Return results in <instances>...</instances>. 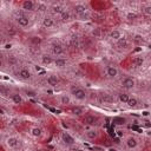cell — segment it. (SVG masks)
Here are the masks:
<instances>
[{
    "mask_svg": "<svg viewBox=\"0 0 151 151\" xmlns=\"http://www.w3.org/2000/svg\"><path fill=\"white\" fill-rule=\"evenodd\" d=\"M71 94L77 100H85L86 97H87L86 91L84 89H82V87H72L71 89Z\"/></svg>",
    "mask_w": 151,
    "mask_h": 151,
    "instance_id": "6da1fadb",
    "label": "cell"
},
{
    "mask_svg": "<svg viewBox=\"0 0 151 151\" xmlns=\"http://www.w3.org/2000/svg\"><path fill=\"white\" fill-rule=\"evenodd\" d=\"M122 86L125 90H132L136 86V80L133 78H131V77H125L122 80Z\"/></svg>",
    "mask_w": 151,
    "mask_h": 151,
    "instance_id": "7a4b0ae2",
    "label": "cell"
},
{
    "mask_svg": "<svg viewBox=\"0 0 151 151\" xmlns=\"http://www.w3.org/2000/svg\"><path fill=\"white\" fill-rule=\"evenodd\" d=\"M105 74H106V77H108V78H110V79H115V78H117V77H118L119 71H118V69H117L116 66H108V67H106V70H105Z\"/></svg>",
    "mask_w": 151,
    "mask_h": 151,
    "instance_id": "3957f363",
    "label": "cell"
},
{
    "mask_svg": "<svg viewBox=\"0 0 151 151\" xmlns=\"http://www.w3.org/2000/svg\"><path fill=\"white\" fill-rule=\"evenodd\" d=\"M62 140H63V143L65 144V145H74V143H76V139L69 133V132H62Z\"/></svg>",
    "mask_w": 151,
    "mask_h": 151,
    "instance_id": "277c9868",
    "label": "cell"
},
{
    "mask_svg": "<svg viewBox=\"0 0 151 151\" xmlns=\"http://www.w3.org/2000/svg\"><path fill=\"white\" fill-rule=\"evenodd\" d=\"M125 146L128 147V149H136L137 147V145H138V140H137V138L136 137H133V136H128L126 138H125Z\"/></svg>",
    "mask_w": 151,
    "mask_h": 151,
    "instance_id": "5b68a950",
    "label": "cell"
},
{
    "mask_svg": "<svg viewBox=\"0 0 151 151\" xmlns=\"http://www.w3.org/2000/svg\"><path fill=\"white\" fill-rule=\"evenodd\" d=\"M5 143H6V145H7L9 147L16 149V147H18V146H19V144H20V140H19L17 137H13V136H11V137H7V138H6Z\"/></svg>",
    "mask_w": 151,
    "mask_h": 151,
    "instance_id": "8992f818",
    "label": "cell"
},
{
    "mask_svg": "<svg viewBox=\"0 0 151 151\" xmlns=\"http://www.w3.org/2000/svg\"><path fill=\"white\" fill-rule=\"evenodd\" d=\"M18 77L20 78V79H23V80H30L31 78H32V73H31V71L28 70V69H21V70H19V72H18Z\"/></svg>",
    "mask_w": 151,
    "mask_h": 151,
    "instance_id": "52a82bcc",
    "label": "cell"
},
{
    "mask_svg": "<svg viewBox=\"0 0 151 151\" xmlns=\"http://www.w3.org/2000/svg\"><path fill=\"white\" fill-rule=\"evenodd\" d=\"M21 7L25 11H34L35 10V3L32 1V0H25V1H23V4H21Z\"/></svg>",
    "mask_w": 151,
    "mask_h": 151,
    "instance_id": "ba28073f",
    "label": "cell"
},
{
    "mask_svg": "<svg viewBox=\"0 0 151 151\" xmlns=\"http://www.w3.org/2000/svg\"><path fill=\"white\" fill-rule=\"evenodd\" d=\"M73 10H74L76 14H78V16H82V14H84V13L87 12V7H86L85 4H76L74 7H73Z\"/></svg>",
    "mask_w": 151,
    "mask_h": 151,
    "instance_id": "9c48e42d",
    "label": "cell"
},
{
    "mask_svg": "<svg viewBox=\"0 0 151 151\" xmlns=\"http://www.w3.org/2000/svg\"><path fill=\"white\" fill-rule=\"evenodd\" d=\"M52 52L56 56H63L65 53V50L60 44H53L52 45Z\"/></svg>",
    "mask_w": 151,
    "mask_h": 151,
    "instance_id": "30bf717a",
    "label": "cell"
},
{
    "mask_svg": "<svg viewBox=\"0 0 151 151\" xmlns=\"http://www.w3.org/2000/svg\"><path fill=\"white\" fill-rule=\"evenodd\" d=\"M84 122H85V124H87V125L96 126V125L98 124V117H96V116H93V115H89V116L85 117Z\"/></svg>",
    "mask_w": 151,
    "mask_h": 151,
    "instance_id": "8fae6325",
    "label": "cell"
},
{
    "mask_svg": "<svg viewBox=\"0 0 151 151\" xmlns=\"http://www.w3.org/2000/svg\"><path fill=\"white\" fill-rule=\"evenodd\" d=\"M17 23L20 27H27L30 25V19L26 16H19L17 18Z\"/></svg>",
    "mask_w": 151,
    "mask_h": 151,
    "instance_id": "7c38bea8",
    "label": "cell"
},
{
    "mask_svg": "<svg viewBox=\"0 0 151 151\" xmlns=\"http://www.w3.org/2000/svg\"><path fill=\"white\" fill-rule=\"evenodd\" d=\"M43 26L45 28H52L55 26V20L51 17H44L43 18Z\"/></svg>",
    "mask_w": 151,
    "mask_h": 151,
    "instance_id": "4fadbf2b",
    "label": "cell"
},
{
    "mask_svg": "<svg viewBox=\"0 0 151 151\" xmlns=\"http://www.w3.org/2000/svg\"><path fill=\"white\" fill-rule=\"evenodd\" d=\"M47 84L50 86H52V87H56L59 84V78L56 74H50L47 77Z\"/></svg>",
    "mask_w": 151,
    "mask_h": 151,
    "instance_id": "5bb4252c",
    "label": "cell"
},
{
    "mask_svg": "<svg viewBox=\"0 0 151 151\" xmlns=\"http://www.w3.org/2000/svg\"><path fill=\"white\" fill-rule=\"evenodd\" d=\"M41 135H43L41 128H39V126H33V128H31V136H32V137L39 138V137H41Z\"/></svg>",
    "mask_w": 151,
    "mask_h": 151,
    "instance_id": "9a60e30c",
    "label": "cell"
},
{
    "mask_svg": "<svg viewBox=\"0 0 151 151\" xmlns=\"http://www.w3.org/2000/svg\"><path fill=\"white\" fill-rule=\"evenodd\" d=\"M110 39H112V40H115V41H118L121 38H122V33H121V31H118V30H113V31H111L110 32Z\"/></svg>",
    "mask_w": 151,
    "mask_h": 151,
    "instance_id": "2e32d148",
    "label": "cell"
},
{
    "mask_svg": "<svg viewBox=\"0 0 151 151\" xmlns=\"http://www.w3.org/2000/svg\"><path fill=\"white\" fill-rule=\"evenodd\" d=\"M59 100H60L62 105H70L71 104V97L69 94H62Z\"/></svg>",
    "mask_w": 151,
    "mask_h": 151,
    "instance_id": "e0dca14e",
    "label": "cell"
},
{
    "mask_svg": "<svg viewBox=\"0 0 151 151\" xmlns=\"http://www.w3.org/2000/svg\"><path fill=\"white\" fill-rule=\"evenodd\" d=\"M86 137L89 138V139H96L97 137H98V130H96V129H91V130H87L86 131Z\"/></svg>",
    "mask_w": 151,
    "mask_h": 151,
    "instance_id": "ac0fdd59",
    "label": "cell"
},
{
    "mask_svg": "<svg viewBox=\"0 0 151 151\" xmlns=\"http://www.w3.org/2000/svg\"><path fill=\"white\" fill-rule=\"evenodd\" d=\"M11 99H12V102H13L14 104H18V105L23 103V97H21L20 93H13V94L11 96Z\"/></svg>",
    "mask_w": 151,
    "mask_h": 151,
    "instance_id": "d6986e66",
    "label": "cell"
},
{
    "mask_svg": "<svg viewBox=\"0 0 151 151\" xmlns=\"http://www.w3.org/2000/svg\"><path fill=\"white\" fill-rule=\"evenodd\" d=\"M66 64H67V60L64 59V58H58V59L55 60V65H56L58 69H64V67L66 66Z\"/></svg>",
    "mask_w": 151,
    "mask_h": 151,
    "instance_id": "ffe728a7",
    "label": "cell"
},
{
    "mask_svg": "<svg viewBox=\"0 0 151 151\" xmlns=\"http://www.w3.org/2000/svg\"><path fill=\"white\" fill-rule=\"evenodd\" d=\"M129 99H130V96H129L128 93L122 92V93H119V94H118V100H119L121 103H123V104H128Z\"/></svg>",
    "mask_w": 151,
    "mask_h": 151,
    "instance_id": "44dd1931",
    "label": "cell"
},
{
    "mask_svg": "<svg viewBox=\"0 0 151 151\" xmlns=\"http://www.w3.org/2000/svg\"><path fill=\"white\" fill-rule=\"evenodd\" d=\"M51 10H52V13H53V14H59V16L65 11L60 5H53V6L51 7Z\"/></svg>",
    "mask_w": 151,
    "mask_h": 151,
    "instance_id": "7402d4cb",
    "label": "cell"
},
{
    "mask_svg": "<svg viewBox=\"0 0 151 151\" xmlns=\"http://www.w3.org/2000/svg\"><path fill=\"white\" fill-rule=\"evenodd\" d=\"M41 63L44 64V65H50V64H52L53 63V59H52V57L51 56H43L41 57Z\"/></svg>",
    "mask_w": 151,
    "mask_h": 151,
    "instance_id": "603a6c76",
    "label": "cell"
},
{
    "mask_svg": "<svg viewBox=\"0 0 151 151\" xmlns=\"http://www.w3.org/2000/svg\"><path fill=\"white\" fill-rule=\"evenodd\" d=\"M117 45L119 46V47H123V48H125V47H128V45H129V41H128V39L125 38V37H122L118 41H117Z\"/></svg>",
    "mask_w": 151,
    "mask_h": 151,
    "instance_id": "cb8c5ba5",
    "label": "cell"
},
{
    "mask_svg": "<svg viewBox=\"0 0 151 151\" xmlns=\"http://www.w3.org/2000/svg\"><path fill=\"white\" fill-rule=\"evenodd\" d=\"M60 19H62V21H69L70 19H71V14H70V12L69 11H64L62 14H60Z\"/></svg>",
    "mask_w": 151,
    "mask_h": 151,
    "instance_id": "d4e9b609",
    "label": "cell"
},
{
    "mask_svg": "<svg viewBox=\"0 0 151 151\" xmlns=\"http://www.w3.org/2000/svg\"><path fill=\"white\" fill-rule=\"evenodd\" d=\"M137 104H138L137 98H135V97H130L129 102H128V105H129L130 108H136V106H137Z\"/></svg>",
    "mask_w": 151,
    "mask_h": 151,
    "instance_id": "484cf974",
    "label": "cell"
},
{
    "mask_svg": "<svg viewBox=\"0 0 151 151\" xmlns=\"http://www.w3.org/2000/svg\"><path fill=\"white\" fill-rule=\"evenodd\" d=\"M7 63H9V65H10V66H14V65L18 63V59H17L14 56H9V58H7Z\"/></svg>",
    "mask_w": 151,
    "mask_h": 151,
    "instance_id": "4316f807",
    "label": "cell"
},
{
    "mask_svg": "<svg viewBox=\"0 0 151 151\" xmlns=\"http://www.w3.org/2000/svg\"><path fill=\"white\" fill-rule=\"evenodd\" d=\"M72 112H73V115H76V116H80V115L84 113V109L80 108V106H76V108H73Z\"/></svg>",
    "mask_w": 151,
    "mask_h": 151,
    "instance_id": "83f0119b",
    "label": "cell"
},
{
    "mask_svg": "<svg viewBox=\"0 0 151 151\" xmlns=\"http://www.w3.org/2000/svg\"><path fill=\"white\" fill-rule=\"evenodd\" d=\"M133 63H135V65L136 66H142L143 64H144V58L143 57H136L135 58V60H133Z\"/></svg>",
    "mask_w": 151,
    "mask_h": 151,
    "instance_id": "f1b7e54d",
    "label": "cell"
},
{
    "mask_svg": "<svg viewBox=\"0 0 151 151\" xmlns=\"http://www.w3.org/2000/svg\"><path fill=\"white\" fill-rule=\"evenodd\" d=\"M137 18V14L135 13V12H128L126 13V19H129V20H135Z\"/></svg>",
    "mask_w": 151,
    "mask_h": 151,
    "instance_id": "f546056e",
    "label": "cell"
},
{
    "mask_svg": "<svg viewBox=\"0 0 151 151\" xmlns=\"http://www.w3.org/2000/svg\"><path fill=\"white\" fill-rule=\"evenodd\" d=\"M143 11H144V14H145V16H147V17H151V5H147V6H145Z\"/></svg>",
    "mask_w": 151,
    "mask_h": 151,
    "instance_id": "4dcf8cb0",
    "label": "cell"
},
{
    "mask_svg": "<svg viewBox=\"0 0 151 151\" xmlns=\"http://www.w3.org/2000/svg\"><path fill=\"white\" fill-rule=\"evenodd\" d=\"M125 119L124 118H113V123L118 124V125H122V124H125Z\"/></svg>",
    "mask_w": 151,
    "mask_h": 151,
    "instance_id": "1f68e13d",
    "label": "cell"
},
{
    "mask_svg": "<svg viewBox=\"0 0 151 151\" xmlns=\"http://www.w3.org/2000/svg\"><path fill=\"white\" fill-rule=\"evenodd\" d=\"M71 44L73 45V47H78L79 46V41H78L77 37H72L71 38Z\"/></svg>",
    "mask_w": 151,
    "mask_h": 151,
    "instance_id": "d6a6232c",
    "label": "cell"
},
{
    "mask_svg": "<svg viewBox=\"0 0 151 151\" xmlns=\"http://www.w3.org/2000/svg\"><path fill=\"white\" fill-rule=\"evenodd\" d=\"M38 10H39L40 12H44V11L47 10V6H46L45 4H38Z\"/></svg>",
    "mask_w": 151,
    "mask_h": 151,
    "instance_id": "836d02e7",
    "label": "cell"
},
{
    "mask_svg": "<svg viewBox=\"0 0 151 151\" xmlns=\"http://www.w3.org/2000/svg\"><path fill=\"white\" fill-rule=\"evenodd\" d=\"M103 100H104V102H112V98L109 96V94H103Z\"/></svg>",
    "mask_w": 151,
    "mask_h": 151,
    "instance_id": "e575fe53",
    "label": "cell"
},
{
    "mask_svg": "<svg viewBox=\"0 0 151 151\" xmlns=\"http://www.w3.org/2000/svg\"><path fill=\"white\" fill-rule=\"evenodd\" d=\"M32 41H33L34 44H40V43H41V38H40V37H33V38H32Z\"/></svg>",
    "mask_w": 151,
    "mask_h": 151,
    "instance_id": "d590c367",
    "label": "cell"
},
{
    "mask_svg": "<svg viewBox=\"0 0 151 151\" xmlns=\"http://www.w3.org/2000/svg\"><path fill=\"white\" fill-rule=\"evenodd\" d=\"M26 94H27V97H35L37 96V93L34 91H30V90H26Z\"/></svg>",
    "mask_w": 151,
    "mask_h": 151,
    "instance_id": "8d00e7d4",
    "label": "cell"
},
{
    "mask_svg": "<svg viewBox=\"0 0 151 151\" xmlns=\"http://www.w3.org/2000/svg\"><path fill=\"white\" fill-rule=\"evenodd\" d=\"M80 18H82V20H87L89 18H90V14L86 12V13H84V14H82V16H79Z\"/></svg>",
    "mask_w": 151,
    "mask_h": 151,
    "instance_id": "74e56055",
    "label": "cell"
},
{
    "mask_svg": "<svg viewBox=\"0 0 151 151\" xmlns=\"http://www.w3.org/2000/svg\"><path fill=\"white\" fill-rule=\"evenodd\" d=\"M92 34H93L94 37H99V35H100V31H99L98 28H94V30L92 31Z\"/></svg>",
    "mask_w": 151,
    "mask_h": 151,
    "instance_id": "f35d334b",
    "label": "cell"
},
{
    "mask_svg": "<svg viewBox=\"0 0 151 151\" xmlns=\"http://www.w3.org/2000/svg\"><path fill=\"white\" fill-rule=\"evenodd\" d=\"M11 47H12V45H11V44H6V45L4 46V48H5V50H9V48H11Z\"/></svg>",
    "mask_w": 151,
    "mask_h": 151,
    "instance_id": "ab89813d",
    "label": "cell"
},
{
    "mask_svg": "<svg viewBox=\"0 0 151 151\" xmlns=\"http://www.w3.org/2000/svg\"><path fill=\"white\" fill-rule=\"evenodd\" d=\"M73 151H86L85 149H82V147H77V149H74Z\"/></svg>",
    "mask_w": 151,
    "mask_h": 151,
    "instance_id": "60d3db41",
    "label": "cell"
},
{
    "mask_svg": "<svg viewBox=\"0 0 151 151\" xmlns=\"http://www.w3.org/2000/svg\"><path fill=\"white\" fill-rule=\"evenodd\" d=\"M35 70H37V71H40V70H41V69H40V67H39V66H38V65H37V66H35Z\"/></svg>",
    "mask_w": 151,
    "mask_h": 151,
    "instance_id": "b9f144b4",
    "label": "cell"
},
{
    "mask_svg": "<svg viewBox=\"0 0 151 151\" xmlns=\"http://www.w3.org/2000/svg\"><path fill=\"white\" fill-rule=\"evenodd\" d=\"M143 115H144V116H147V115H149V112H147V111H144V112H143Z\"/></svg>",
    "mask_w": 151,
    "mask_h": 151,
    "instance_id": "7bdbcfd3",
    "label": "cell"
},
{
    "mask_svg": "<svg viewBox=\"0 0 151 151\" xmlns=\"http://www.w3.org/2000/svg\"><path fill=\"white\" fill-rule=\"evenodd\" d=\"M150 90H151V83H150Z\"/></svg>",
    "mask_w": 151,
    "mask_h": 151,
    "instance_id": "ee69618b",
    "label": "cell"
},
{
    "mask_svg": "<svg viewBox=\"0 0 151 151\" xmlns=\"http://www.w3.org/2000/svg\"><path fill=\"white\" fill-rule=\"evenodd\" d=\"M26 151H32V150H26Z\"/></svg>",
    "mask_w": 151,
    "mask_h": 151,
    "instance_id": "f6af8a7d",
    "label": "cell"
}]
</instances>
